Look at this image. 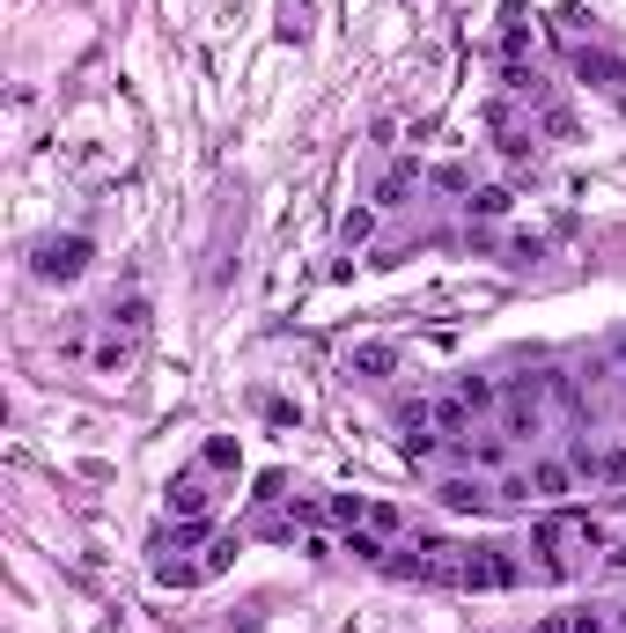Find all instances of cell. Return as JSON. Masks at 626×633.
I'll use <instances>...</instances> for the list:
<instances>
[{"instance_id": "7402d4cb", "label": "cell", "mask_w": 626, "mask_h": 633, "mask_svg": "<svg viewBox=\"0 0 626 633\" xmlns=\"http://www.w3.org/2000/svg\"><path fill=\"white\" fill-rule=\"evenodd\" d=\"M568 633H604V619L597 611H568Z\"/></svg>"}, {"instance_id": "9c48e42d", "label": "cell", "mask_w": 626, "mask_h": 633, "mask_svg": "<svg viewBox=\"0 0 626 633\" xmlns=\"http://www.w3.org/2000/svg\"><path fill=\"white\" fill-rule=\"evenodd\" d=\"M435 435H458V442H472V406H464L458 390H450V398H435Z\"/></svg>"}, {"instance_id": "44dd1931", "label": "cell", "mask_w": 626, "mask_h": 633, "mask_svg": "<svg viewBox=\"0 0 626 633\" xmlns=\"http://www.w3.org/2000/svg\"><path fill=\"white\" fill-rule=\"evenodd\" d=\"M597 479L619 487V479H626V449H597Z\"/></svg>"}, {"instance_id": "5b68a950", "label": "cell", "mask_w": 626, "mask_h": 633, "mask_svg": "<svg viewBox=\"0 0 626 633\" xmlns=\"http://www.w3.org/2000/svg\"><path fill=\"white\" fill-rule=\"evenodd\" d=\"M568 59H575V81H590V89H626V59H619V52H590V45H575Z\"/></svg>"}, {"instance_id": "30bf717a", "label": "cell", "mask_w": 626, "mask_h": 633, "mask_svg": "<svg viewBox=\"0 0 626 633\" xmlns=\"http://www.w3.org/2000/svg\"><path fill=\"white\" fill-rule=\"evenodd\" d=\"M435 493H442L450 509H486V501H502V493H486L480 479H442V487H435Z\"/></svg>"}, {"instance_id": "7a4b0ae2", "label": "cell", "mask_w": 626, "mask_h": 633, "mask_svg": "<svg viewBox=\"0 0 626 633\" xmlns=\"http://www.w3.org/2000/svg\"><path fill=\"white\" fill-rule=\"evenodd\" d=\"M30 273L37 280H81L89 273V236H45L30 251Z\"/></svg>"}, {"instance_id": "52a82bcc", "label": "cell", "mask_w": 626, "mask_h": 633, "mask_svg": "<svg viewBox=\"0 0 626 633\" xmlns=\"http://www.w3.org/2000/svg\"><path fill=\"white\" fill-rule=\"evenodd\" d=\"M568 487H575V464H553V457L530 464V501H560Z\"/></svg>"}, {"instance_id": "8992f818", "label": "cell", "mask_w": 626, "mask_h": 633, "mask_svg": "<svg viewBox=\"0 0 626 633\" xmlns=\"http://www.w3.org/2000/svg\"><path fill=\"white\" fill-rule=\"evenodd\" d=\"M207 501H215V493L199 487V471L169 479V515H177V523H207Z\"/></svg>"}, {"instance_id": "ac0fdd59", "label": "cell", "mask_w": 626, "mask_h": 633, "mask_svg": "<svg viewBox=\"0 0 626 633\" xmlns=\"http://www.w3.org/2000/svg\"><path fill=\"white\" fill-rule=\"evenodd\" d=\"M369 229H376V207H362V214H347V229H339V244H347V251H362V244H369Z\"/></svg>"}, {"instance_id": "d6986e66", "label": "cell", "mask_w": 626, "mask_h": 633, "mask_svg": "<svg viewBox=\"0 0 626 633\" xmlns=\"http://www.w3.org/2000/svg\"><path fill=\"white\" fill-rule=\"evenodd\" d=\"M472 214H480V221H502V214H508V192H502V185H486V192H472Z\"/></svg>"}, {"instance_id": "e0dca14e", "label": "cell", "mask_w": 626, "mask_h": 633, "mask_svg": "<svg viewBox=\"0 0 626 633\" xmlns=\"http://www.w3.org/2000/svg\"><path fill=\"white\" fill-rule=\"evenodd\" d=\"M199 464H207V471H237V442H229V435H215V442H207V449H199Z\"/></svg>"}, {"instance_id": "7c38bea8", "label": "cell", "mask_w": 626, "mask_h": 633, "mask_svg": "<svg viewBox=\"0 0 626 633\" xmlns=\"http://www.w3.org/2000/svg\"><path fill=\"white\" fill-rule=\"evenodd\" d=\"M325 515H332L339 531H362V523H369V501H362V493H332V501H325Z\"/></svg>"}, {"instance_id": "277c9868", "label": "cell", "mask_w": 626, "mask_h": 633, "mask_svg": "<svg viewBox=\"0 0 626 633\" xmlns=\"http://www.w3.org/2000/svg\"><path fill=\"white\" fill-rule=\"evenodd\" d=\"M538 427H546V413H538V390L516 384V390H508V406H502V435H508V442H530Z\"/></svg>"}, {"instance_id": "6da1fadb", "label": "cell", "mask_w": 626, "mask_h": 633, "mask_svg": "<svg viewBox=\"0 0 626 633\" xmlns=\"http://www.w3.org/2000/svg\"><path fill=\"white\" fill-rule=\"evenodd\" d=\"M597 545H604V531L582 509H553V515H538V531H530V553H538V567L553 582H568L582 567V553H597Z\"/></svg>"}, {"instance_id": "603a6c76", "label": "cell", "mask_w": 626, "mask_h": 633, "mask_svg": "<svg viewBox=\"0 0 626 633\" xmlns=\"http://www.w3.org/2000/svg\"><path fill=\"white\" fill-rule=\"evenodd\" d=\"M530 633H568V611H553V619H538Z\"/></svg>"}, {"instance_id": "ba28073f", "label": "cell", "mask_w": 626, "mask_h": 633, "mask_svg": "<svg viewBox=\"0 0 626 633\" xmlns=\"http://www.w3.org/2000/svg\"><path fill=\"white\" fill-rule=\"evenodd\" d=\"M413 185H420V163L406 155V163H391V170H384V185H376V207H406Z\"/></svg>"}, {"instance_id": "ffe728a7", "label": "cell", "mask_w": 626, "mask_h": 633, "mask_svg": "<svg viewBox=\"0 0 626 633\" xmlns=\"http://www.w3.org/2000/svg\"><path fill=\"white\" fill-rule=\"evenodd\" d=\"M398 442H406V457H435V435H428V420H420V427H398Z\"/></svg>"}, {"instance_id": "2e32d148", "label": "cell", "mask_w": 626, "mask_h": 633, "mask_svg": "<svg viewBox=\"0 0 626 633\" xmlns=\"http://www.w3.org/2000/svg\"><path fill=\"white\" fill-rule=\"evenodd\" d=\"M369 531H376V537H384V545H391V537L406 531V515L391 509V501H369Z\"/></svg>"}, {"instance_id": "9a60e30c", "label": "cell", "mask_w": 626, "mask_h": 633, "mask_svg": "<svg viewBox=\"0 0 626 633\" xmlns=\"http://www.w3.org/2000/svg\"><path fill=\"white\" fill-rule=\"evenodd\" d=\"M458 398L472 413H494V384H486V376H458Z\"/></svg>"}, {"instance_id": "8fae6325", "label": "cell", "mask_w": 626, "mask_h": 633, "mask_svg": "<svg viewBox=\"0 0 626 633\" xmlns=\"http://www.w3.org/2000/svg\"><path fill=\"white\" fill-rule=\"evenodd\" d=\"M339 553H354V560L384 567V553H391V545H384V537H376V531H369V523H362V531H347V537H339Z\"/></svg>"}, {"instance_id": "3957f363", "label": "cell", "mask_w": 626, "mask_h": 633, "mask_svg": "<svg viewBox=\"0 0 626 633\" xmlns=\"http://www.w3.org/2000/svg\"><path fill=\"white\" fill-rule=\"evenodd\" d=\"M508 582H516V560L502 545H472L464 553V589H508Z\"/></svg>"}, {"instance_id": "5bb4252c", "label": "cell", "mask_w": 626, "mask_h": 633, "mask_svg": "<svg viewBox=\"0 0 626 633\" xmlns=\"http://www.w3.org/2000/svg\"><path fill=\"white\" fill-rule=\"evenodd\" d=\"M391 368H398L391 346H354V376H391Z\"/></svg>"}, {"instance_id": "4fadbf2b", "label": "cell", "mask_w": 626, "mask_h": 633, "mask_svg": "<svg viewBox=\"0 0 626 633\" xmlns=\"http://www.w3.org/2000/svg\"><path fill=\"white\" fill-rule=\"evenodd\" d=\"M310 8H317V0H281V37H288V45L310 37Z\"/></svg>"}]
</instances>
